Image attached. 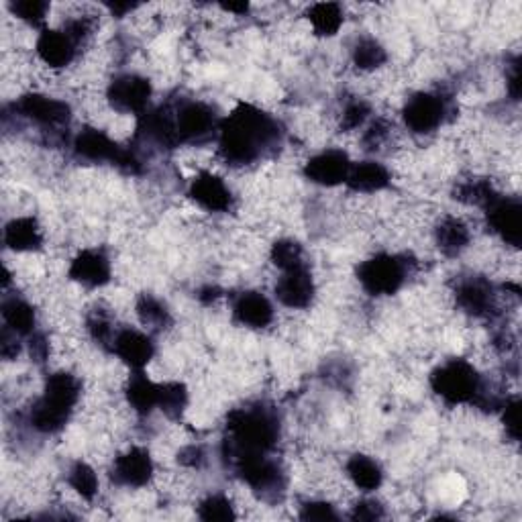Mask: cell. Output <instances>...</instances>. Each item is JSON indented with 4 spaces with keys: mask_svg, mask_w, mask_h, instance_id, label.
Segmentation results:
<instances>
[{
    "mask_svg": "<svg viewBox=\"0 0 522 522\" xmlns=\"http://www.w3.org/2000/svg\"><path fill=\"white\" fill-rule=\"evenodd\" d=\"M280 139L278 123L253 104L239 107L219 125V151L231 166H247Z\"/></svg>",
    "mask_w": 522,
    "mask_h": 522,
    "instance_id": "obj_1",
    "label": "cell"
},
{
    "mask_svg": "<svg viewBox=\"0 0 522 522\" xmlns=\"http://www.w3.org/2000/svg\"><path fill=\"white\" fill-rule=\"evenodd\" d=\"M80 398L82 384L74 374L66 370L49 374L43 386V394L29 412L31 427L43 435L60 433L68 425Z\"/></svg>",
    "mask_w": 522,
    "mask_h": 522,
    "instance_id": "obj_2",
    "label": "cell"
},
{
    "mask_svg": "<svg viewBox=\"0 0 522 522\" xmlns=\"http://www.w3.org/2000/svg\"><path fill=\"white\" fill-rule=\"evenodd\" d=\"M231 453L235 459L249 455H268L280 437V425L268 408H239L227 419Z\"/></svg>",
    "mask_w": 522,
    "mask_h": 522,
    "instance_id": "obj_3",
    "label": "cell"
},
{
    "mask_svg": "<svg viewBox=\"0 0 522 522\" xmlns=\"http://www.w3.org/2000/svg\"><path fill=\"white\" fill-rule=\"evenodd\" d=\"M431 388L447 404H476L484 390V382L474 363L455 357L441 363L431 374Z\"/></svg>",
    "mask_w": 522,
    "mask_h": 522,
    "instance_id": "obj_4",
    "label": "cell"
},
{
    "mask_svg": "<svg viewBox=\"0 0 522 522\" xmlns=\"http://www.w3.org/2000/svg\"><path fill=\"white\" fill-rule=\"evenodd\" d=\"M408 278V261L394 253H376L357 268V280L370 296H392Z\"/></svg>",
    "mask_w": 522,
    "mask_h": 522,
    "instance_id": "obj_5",
    "label": "cell"
},
{
    "mask_svg": "<svg viewBox=\"0 0 522 522\" xmlns=\"http://www.w3.org/2000/svg\"><path fill=\"white\" fill-rule=\"evenodd\" d=\"M72 149L76 158L92 164H111L127 172H135L139 168V162L135 155L127 149H123L113 137H109L104 131L96 127L82 129L72 143Z\"/></svg>",
    "mask_w": 522,
    "mask_h": 522,
    "instance_id": "obj_6",
    "label": "cell"
},
{
    "mask_svg": "<svg viewBox=\"0 0 522 522\" xmlns=\"http://www.w3.org/2000/svg\"><path fill=\"white\" fill-rule=\"evenodd\" d=\"M447 115V98L437 92H416L406 100L402 109V121L414 135H429L437 131L445 123Z\"/></svg>",
    "mask_w": 522,
    "mask_h": 522,
    "instance_id": "obj_7",
    "label": "cell"
},
{
    "mask_svg": "<svg viewBox=\"0 0 522 522\" xmlns=\"http://www.w3.org/2000/svg\"><path fill=\"white\" fill-rule=\"evenodd\" d=\"M153 88L145 76L119 74L107 86V102L115 113L143 117L149 109Z\"/></svg>",
    "mask_w": 522,
    "mask_h": 522,
    "instance_id": "obj_8",
    "label": "cell"
},
{
    "mask_svg": "<svg viewBox=\"0 0 522 522\" xmlns=\"http://www.w3.org/2000/svg\"><path fill=\"white\" fill-rule=\"evenodd\" d=\"M178 143H202L219 133V121L211 104L190 100L174 113Z\"/></svg>",
    "mask_w": 522,
    "mask_h": 522,
    "instance_id": "obj_9",
    "label": "cell"
},
{
    "mask_svg": "<svg viewBox=\"0 0 522 522\" xmlns=\"http://www.w3.org/2000/svg\"><path fill=\"white\" fill-rule=\"evenodd\" d=\"M486 223L490 231L512 249L520 245V231H522V206L516 196L496 194L486 206Z\"/></svg>",
    "mask_w": 522,
    "mask_h": 522,
    "instance_id": "obj_10",
    "label": "cell"
},
{
    "mask_svg": "<svg viewBox=\"0 0 522 522\" xmlns=\"http://www.w3.org/2000/svg\"><path fill=\"white\" fill-rule=\"evenodd\" d=\"M15 109L21 117H25L45 129H60V127L68 125V121L72 117L68 102L41 94V92H31V94L21 96L15 104Z\"/></svg>",
    "mask_w": 522,
    "mask_h": 522,
    "instance_id": "obj_11",
    "label": "cell"
},
{
    "mask_svg": "<svg viewBox=\"0 0 522 522\" xmlns=\"http://www.w3.org/2000/svg\"><path fill=\"white\" fill-rule=\"evenodd\" d=\"M155 478V463L147 449L131 447L115 457L111 465V480L121 488H145Z\"/></svg>",
    "mask_w": 522,
    "mask_h": 522,
    "instance_id": "obj_12",
    "label": "cell"
},
{
    "mask_svg": "<svg viewBox=\"0 0 522 522\" xmlns=\"http://www.w3.org/2000/svg\"><path fill=\"white\" fill-rule=\"evenodd\" d=\"M455 302L465 315L474 319L492 317L498 310V294L494 286L482 276L461 278L455 286Z\"/></svg>",
    "mask_w": 522,
    "mask_h": 522,
    "instance_id": "obj_13",
    "label": "cell"
},
{
    "mask_svg": "<svg viewBox=\"0 0 522 522\" xmlns=\"http://www.w3.org/2000/svg\"><path fill=\"white\" fill-rule=\"evenodd\" d=\"M351 164L353 162L349 160V155L343 149H323L312 155V158L304 164V176L312 184L333 188L345 184Z\"/></svg>",
    "mask_w": 522,
    "mask_h": 522,
    "instance_id": "obj_14",
    "label": "cell"
},
{
    "mask_svg": "<svg viewBox=\"0 0 522 522\" xmlns=\"http://www.w3.org/2000/svg\"><path fill=\"white\" fill-rule=\"evenodd\" d=\"M188 196L206 213H229L235 202L231 188L213 172H200L190 182Z\"/></svg>",
    "mask_w": 522,
    "mask_h": 522,
    "instance_id": "obj_15",
    "label": "cell"
},
{
    "mask_svg": "<svg viewBox=\"0 0 522 522\" xmlns=\"http://www.w3.org/2000/svg\"><path fill=\"white\" fill-rule=\"evenodd\" d=\"M278 302L290 310H304L312 304L317 294V284L306 266L282 272L274 286Z\"/></svg>",
    "mask_w": 522,
    "mask_h": 522,
    "instance_id": "obj_16",
    "label": "cell"
},
{
    "mask_svg": "<svg viewBox=\"0 0 522 522\" xmlns=\"http://www.w3.org/2000/svg\"><path fill=\"white\" fill-rule=\"evenodd\" d=\"M111 276V259L102 249H82L70 264V278L84 288L107 286Z\"/></svg>",
    "mask_w": 522,
    "mask_h": 522,
    "instance_id": "obj_17",
    "label": "cell"
},
{
    "mask_svg": "<svg viewBox=\"0 0 522 522\" xmlns=\"http://www.w3.org/2000/svg\"><path fill=\"white\" fill-rule=\"evenodd\" d=\"M111 349L127 365L131 372L145 370L147 363L155 355L153 339L147 333H143L139 329H133V327L117 331Z\"/></svg>",
    "mask_w": 522,
    "mask_h": 522,
    "instance_id": "obj_18",
    "label": "cell"
},
{
    "mask_svg": "<svg viewBox=\"0 0 522 522\" xmlns=\"http://www.w3.org/2000/svg\"><path fill=\"white\" fill-rule=\"evenodd\" d=\"M78 47L80 45L64 29H45L35 43L39 60L51 70L68 68L78 56Z\"/></svg>",
    "mask_w": 522,
    "mask_h": 522,
    "instance_id": "obj_19",
    "label": "cell"
},
{
    "mask_svg": "<svg viewBox=\"0 0 522 522\" xmlns=\"http://www.w3.org/2000/svg\"><path fill=\"white\" fill-rule=\"evenodd\" d=\"M233 317L241 327L266 329L274 323V304L261 292H243L233 302Z\"/></svg>",
    "mask_w": 522,
    "mask_h": 522,
    "instance_id": "obj_20",
    "label": "cell"
},
{
    "mask_svg": "<svg viewBox=\"0 0 522 522\" xmlns=\"http://www.w3.org/2000/svg\"><path fill=\"white\" fill-rule=\"evenodd\" d=\"M345 184L357 194H376L392 184V174L384 164L376 160H363L351 164Z\"/></svg>",
    "mask_w": 522,
    "mask_h": 522,
    "instance_id": "obj_21",
    "label": "cell"
},
{
    "mask_svg": "<svg viewBox=\"0 0 522 522\" xmlns=\"http://www.w3.org/2000/svg\"><path fill=\"white\" fill-rule=\"evenodd\" d=\"M345 476L359 492H365V494L380 490L384 484L382 465L374 457L363 455V453H355L353 457L347 459Z\"/></svg>",
    "mask_w": 522,
    "mask_h": 522,
    "instance_id": "obj_22",
    "label": "cell"
},
{
    "mask_svg": "<svg viewBox=\"0 0 522 522\" xmlns=\"http://www.w3.org/2000/svg\"><path fill=\"white\" fill-rule=\"evenodd\" d=\"M160 398V384H155L143 370L133 372L125 384V400L131 410L139 416H149L158 408Z\"/></svg>",
    "mask_w": 522,
    "mask_h": 522,
    "instance_id": "obj_23",
    "label": "cell"
},
{
    "mask_svg": "<svg viewBox=\"0 0 522 522\" xmlns=\"http://www.w3.org/2000/svg\"><path fill=\"white\" fill-rule=\"evenodd\" d=\"M472 229L459 217H443L435 229V241L437 247L449 255L457 257L461 255L469 245H472Z\"/></svg>",
    "mask_w": 522,
    "mask_h": 522,
    "instance_id": "obj_24",
    "label": "cell"
},
{
    "mask_svg": "<svg viewBox=\"0 0 522 522\" xmlns=\"http://www.w3.org/2000/svg\"><path fill=\"white\" fill-rule=\"evenodd\" d=\"M5 245L15 253H31L43 245V233L35 219L17 217L5 227Z\"/></svg>",
    "mask_w": 522,
    "mask_h": 522,
    "instance_id": "obj_25",
    "label": "cell"
},
{
    "mask_svg": "<svg viewBox=\"0 0 522 522\" xmlns=\"http://www.w3.org/2000/svg\"><path fill=\"white\" fill-rule=\"evenodd\" d=\"M3 319L5 327L17 333L19 337H29L35 333V308L17 296H11L3 302Z\"/></svg>",
    "mask_w": 522,
    "mask_h": 522,
    "instance_id": "obj_26",
    "label": "cell"
},
{
    "mask_svg": "<svg viewBox=\"0 0 522 522\" xmlns=\"http://www.w3.org/2000/svg\"><path fill=\"white\" fill-rule=\"evenodd\" d=\"M308 23L319 37H333L345 23V13L337 3H317L308 9Z\"/></svg>",
    "mask_w": 522,
    "mask_h": 522,
    "instance_id": "obj_27",
    "label": "cell"
},
{
    "mask_svg": "<svg viewBox=\"0 0 522 522\" xmlns=\"http://www.w3.org/2000/svg\"><path fill=\"white\" fill-rule=\"evenodd\" d=\"M351 62L359 72H376L388 62V54L378 39L361 37L351 49Z\"/></svg>",
    "mask_w": 522,
    "mask_h": 522,
    "instance_id": "obj_28",
    "label": "cell"
},
{
    "mask_svg": "<svg viewBox=\"0 0 522 522\" xmlns=\"http://www.w3.org/2000/svg\"><path fill=\"white\" fill-rule=\"evenodd\" d=\"M135 312L139 321L149 327L151 331H164L166 327H170V310L166 308V304L155 298L151 294H143L139 300H137V306H135Z\"/></svg>",
    "mask_w": 522,
    "mask_h": 522,
    "instance_id": "obj_29",
    "label": "cell"
},
{
    "mask_svg": "<svg viewBox=\"0 0 522 522\" xmlns=\"http://www.w3.org/2000/svg\"><path fill=\"white\" fill-rule=\"evenodd\" d=\"M68 486L86 502H92L98 496V476L96 469L86 461H76L68 469Z\"/></svg>",
    "mask_w": 522,
    "mask_h": 522,
    "instance_id": "obj_30",
    "label": "cell"
},
{
    "mask_svg": "<svg viewBox=\"0 0 522 522\" xmlns=\"http://www.w3.org/2000/svg\"><path fill=\"white\" fill-rule=\"evenodd\" d=\"M270 259L272 264L280 270V272H288L294 268H302L306 266L304 261V249L298 241L294 239H280L272 245L270 249Z\"/></svg>",
    "mask_w": 522,
    "mask_h": 522,
    "instance_id": "obj_31",
    "label": "cell"
},
{
    "mask_svg": "<svg viewBox=\"0 0 522 522\" xmlns=\"http://www.w3.org/2000/svg\"><path fill=\"white\" fill-rule=\"evenodd\" d=\"M188 406V388L182 382H164L160 384L158 408L168 419H180Z\"/></svg>",
    "mask_w": 522,
    "mask_h": 522,
    "instance_id": "obj_32",
    "label": "cell"
},
{
    "mask_svg": "<svg viewBox=\"0 0 522 522\" xmlns=\"http://www.w3.org/2000/svg\"><path fill=\"white\" fill-rule=\"evenodd\" d=\"M198 518L202 520H235L237 518V506L233 500L225 494H208L198 504Z\"/></svg>",
    "mask_w": 522,
    "mask_h": 522,
    "instance_id": "obj_33",
    "label": "cell"
},
{
    "mask_svg": "<svg viewBox=\"0 0 522 522\" xmlns=\"http://www.w3.org/2000/svg\"><path fill=\"white\" fill-rule=\"evenodd\" d=\"M370 117H372L370 102H365L363 98H351L345 102V107L339 115V129L345 133L363 129L370 123Z\"/></svg>",
    "mask_w": 522,
    "mask_h": 522,
    "instance_id": "obj_34",
    "label": "cell"
},
{
    "mask_svg": "<svg viewBox=\"0 0 522 522\" xmlns=\"http://www.w3.org/2000/svg\"><path fill=\"white\" fill-rule=\"evenodd\" d=\"M11 11L17 19L29 23L31 27H41L47 21L49 5L43 0H17V3H11Z\"/></svg>",
    "mask_w": 522,
    "mask_h": 522,
    "instance_id": "obj_35",
    "label": "cell"
},
{
    "mask_svg": "<svg viewBox=\"0 0 522 522\" xmlns=\"http://www.w3.org/2000/svg\"><path fill=\"white\" fill-rule=\"evenodd\" d=\"M500 416H502V427L506 431V437L514 443L520 439V400L518 396L506 398L500 406Z\"/></svg>",
    "mask_w": 522,
    "mask_h": 522,
    "instance_id": "obj_36",
    "label": "cell"
},
{
    "mask_svg": "<svg viewBox=\"0 0 522 522\" xmlns=\"http://www.w3.org/2000/svg\"><path fill=\"white\" fill-rule=\"evenodd\" d=\"M300 518L302 520H337L339 514L335 512V506L327 500H308L300 506Z\"/></svg>",
    "mask_w": 522,
    "mask_h": 522,
    "instance_id": "obj_37",
    "label": "cell"
},
{
    "mask_svg": "<svg viewBox=\"0 0 522 522\" xmlns=\"http://www.w3.org/2000/svg\"><path fill=\"white\" fill-rule=\"evenodd\" d=\"M351 518L353 520H378L384 518V506L376 500H359L355 506H351Z\"/></svg>",
    "mask_w": 522,
    "mask_h": 522,
    "instance_id": "obj_38",
    "label": "cell"
},
{
    "mask_svg": "<svg viewBox=\"0 0 522 522\" xmlns=\"http://www.w3.org/2000/svg\"><path fill=\"white\" fill-rule=\"evenodd\" d=\"M29 353L35 363H43L49 357V341L43 333L29 335Z\"/></svg>",
    "mask_w": 522,
    "mask_h": 522,
    "instance_id": "obj_39",
    "label": "cell"
},
{
    "mask_svg": "<svg viewBox=\"0 0 522 522\" xmlns=\"http://www.w3.org/2000/svg\"><path fill=\"white\" fill-rule=\"evenodd\" d=\"M109 11L115 15V17H127L129 13H133L137 9V5H129V3H115V5H107Z\"/></svg>",
    "mask_w": 522,
    "mask_h": 522,
    "instance_id": "obj_40",
    "label": "cell"
},
{
    "mask_svg": "<svg viewBox=\"0 0 522 522\" xmlns=\"http://www.w3.org/2000/svg\"><path fill=\"white\" fill-rule=\"evenodd\" d=\"M221 9L225 11V13H233V15H247V11H249V5L247 3H229V5H221Z\"/></svg>",
    "mask_w": 522,
    "mask_h": 522,
    "instance_id": "obj_41",
    "label": "cell"
}]
</instances>
